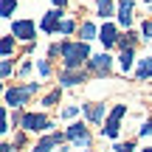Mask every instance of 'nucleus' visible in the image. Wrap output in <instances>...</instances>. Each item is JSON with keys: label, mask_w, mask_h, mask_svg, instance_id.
I'll return each mask as SVG.
<instances>
[{"label": "nucleus", "mask_w": 152, "mask_h": 152, "mask_svg": "<svg viewBox=\"0 0 152 152\" xmlns=\"http://www.w3.org/2000/svg\"><path fill=\"white\" fill-rule=\"evenodd\" d=\"M62 56H65V65L68 68H79L82 62L90 56L87 42H65V45H62Z\"/></svg>", "instance_id": "f257e3e1"}, {"label": "nucleus", "mask_w": 152, "mask_h": 152, "mask_svg": "<svg viewBox=\"0 0 152 152\" xmlns=\"http://www.w3.org/2000/svg\"><path fill=\"white\" fill-rule=\"evenodd\" d=\"M34 93H37V82H31V85H26V87H11V90H6V104L20 107V104L26 102L28 96H34Z\"/></svg>", "instance_id": "f03ea898"}, {"label": "nucleus", "mask_w": 152, "mask_h": 152, "mask_svg": "<svg viewBox=\"0 0 152 152\" xmlns=\"http://www.w3.org/2000/svg\"><path fill=\"white\" fill-rule=\"evenodd\" d=\"M20 124L26 127V130H31V132H42V130H48L51 121L45 118V115H39V113H26Z\"/></svg>", "instance_id": "7ed1b4c3"}, {"label": "nucleus", "mask_w": 152, "mask_h": 152, "mask_svg": "<svg viewBox=\"0 0 152 152\" xmlns=\"http://www.w3.org/2000/svg\"><path fill=\"white\" fill-rule=\"evenodd\" d=\"M127 113V104H118V107L113 110V113H110V118H107V124H104V135H110V138H115L118 135V121H121V115Z\"/></svg>", "instance_id": "20e7f679"}, {"label": "nucleus", "mask_w": 152, "mask_h": 152, "mask_svg": "<svg viewBox=\"0 0 152 152\" xmlns=\"http://www.w3.org/2000/svg\"><path fill=\"white\" fill-rule=\"evenodd\" d=\"M11 34H14V37H20V39H34V37H37V31H34V23H31V20H14Z\"/></svg>", "instance_id": "39448f33"}, {"label": "nucleus", "mask_w": 152, "mask_h": 152, "mask_svg": "<svg viewBox=\"0 0 152 152\" xmlns=\"http://www.w3.org/2000/svg\"><path fill=\"white\" fill-rule=\"evenodd\" d=\"M68 135H71V141L76 144V147H85V149L90 147V132H87L82 124H73L71 130H68Z\"/></svg>", "instance_id": "423d86ee"}, {"label": "nucleus", "mask_w": 152, "mask_h": 152, "mask_svg": "<svg viewBox=\"0 0 152 152\" xmlns=\"http://www.w3.org/2000/svg\"><path fill=\"white\" fill-rule=\"evenodd\" d=\"M59 26H62L59 11H48V14H45V20H42V31H45V34H51V31H56Z\"/></svg>", "instance_id": "0eeeda50"}, {"label": "nucleus", "mask_w": 152, "mask_h": 152, "mask_svg": "<svg viewBox=\"0 0 152 152\" xmlns=\"http://www.w3.org/2000/svg\"><path fill=\"white\" fill-rule=\"evenodd\" d=\"M90 68H93L96 73H107V71H110V56H107V54L90 56Z\"/></svg>", "instance_id": "6e6552de"}, {"label": "nucleus", "mask_w": 152, "mask_h": 152, "mask_svg": "<svg viewBox=\"0 0 152 152\" xmlns=\"http://www.w3.org/2000/svg\"><path fill=\"white\" fill-rule=\"evenodd\" d=\"M118 20H121V26H130L132 23V3L130 0H121L118 3Z\"/></svg>", "instance_id": "1a4fd4ad"}, {"label": "nucleus", "mask_w": 152, "mask_h": 152, "mask_svg": "<svg viewBox=\"0 0 152 152\" xmlns=\"http://www.w3.org/2000/svg\"><path fill=\"white\" fill-rule=\"evenodd\" d=\"M99 39L104 42V48H110V45H115V26H110V23H104V28H102V34H99Z\"/></svg>", "instance_id": "9d476101"}, {"label": "nucleus", "mask_w": 152, "mask_h": 152, "mask_svg": "<svg viewBox=\"0 0 152 152\" xmlns=\"http://www.w3.org/2000/svg\"><path fill=\"white\" fill-rule=\"evenodd\" d=\"M82 107H85V113H87V118H90V121H102L104 104H82Z\"/></svg>", "instance_id": "9b49d317"}, {"label": "nucleus", "mask_w": 152, "mask_h": 152, "mask_svg": "<svg viewBox=\"0 0 152 152\" xmlns=\"http://www.w3.org/2000/svg\"><path fill=\"white\" fill-rule=\"evenodd\" d=\"M152 76V56L141 59V68H138V79H149Z\"/></svg>", "instance_id": "f8f14e48"}, {"label": "nucleus", "mask_w": 152, "mask_h": 152, "mask_svg": "<svg viewBox=\"0 0 152 152\" xmlns=\"http://www.w3.org/2000/svg\"><path fill=\"white\" fill-rule=\"evenodd\" d=\"M14 9H17V0H3V6H0V17L9 20V17L14 14Z\"/></svg>", "instance_id": "ddd939ff"}, {"label": "nucleus", "mask_w": 152, "mask_h": 152, "mask_svg": "<svg viewBox=\"0 0 152 152\" xmlns=\"http://www.w3.org/2000/svg\"><path fill=\"white\" fill-rule=\"evenodd\" d=\"M79 34H82V42H85V39H93V37H96V26H93V23H82Z\"/></svg>", "instance_id": "4468645a"}, {"label": "nucleus", "mask_w": 152, "mask_h": 152, "mask_svg": "<svg viewBox=\"0 0 152 152\" xmlns=\"http://www.w3.org/2000/svg\"><path fill=\"white\" fill-rule=\"evenodd\" d=\"M62 82L65 85H79V82H85V76H82V71L79 73H62Z\"/></svg>", "instance_id": "2eb2a0df"}, {"label": "nucleus", "mask_w": 152, "mask_h": 152, "mask_svg": "<svg viewBox=\"0 0 152 152\" xmlns=\"http://www.w3.org/2000/svg\"><path fill=\"white\" fill-rule=\"evenodd\" d=\"M99 14H102V17L113 14V0H99Z\"/></svg>", "instance_id": "dca6fc26"}, {"label": "nucleus", "mask_w": 152, "mask_h": 152, "mask_svg": "<svg viewBox=\"0 0 152 152\" xmlns=\"http://www.w3.org/2000/svg\"><path fill=\"white\" fill-rule=\"evenodd\" d=\"M130 65H132V48L121 54V71H130Z\"/></svg>", "instance_id": "f3484780"}, {"label": "nucleus", "mask_w": 152, "mask_h": 152, "mask_svg": "<svg viewBox=\"0 0 152 152\" xmlns=\"http://www.w3.org/2000/svg\"><path fill=\"white\" fill-rule=\"evenodd\" d=\"M11 48H14V34H11V37H3V56H9Z\"/></svg>", "instance_id": "a211bd4d"}, {"label": "nucleus", "mask_w": 152, "mask_h": 152, "mask_svg": "<svg viewBox=\"0 0 152 152\" xmlns=\"http://www.w3.org/2000/svg\"><path fill=\"white\" fill-rule=\"evenodd\" d=\"M59 31H65V34H71V31H73V23H71V20H62V26H59Z\"/></svg>", "instance_id": "6ab92c4d"}, {"label": "nucleus", "mask_w": 152, "mask_h": 152, "mask_svg": "<svg viewBox=\"0 0 152 152\" xmlns=\"http://www.w3.org/2000/svg\"><path fill=\"white\" fill-rule=\"evenodd\" d=\"M56 102H59V90H54L48 99H45V104H56Z\"/></svg>", "instance_id": "aec40b11"}, {"label": "nucleus", "mask_w": 152, "mask_h": 152, "mask_svg": "<svg viewBox=\"0 0 152 152\" xmlns=\"http://www.w3.org/2000/svg\"><path fill=\"white\" fill-rule=\"evenodd\" d=\"M144 37H147V39L152 37V20H147V23H144Z\"/></svg>", "instance_id": "412c9836"}, {"label": "nucleus", "mask_w": 152, "mask_h": 152, "mask_svg": "<svg viewBox=\"0 0 152 152\" xmlns=\"http://www.w3.org/2000/svg\"><path fill=\"white\" fill-rule=\"evenodd\" d=\"M115 152H132V144H118V147H115Z\"/></svg>", "instance_id": "4be33fe9"}, {"label": "nucleus", "mask_w": 152, "mask_h": 152, "mask_svg": "<svg viewBox=\"0 0 152 152\" xmlns=\"http://www.w3.org/2000/svg\"><path fill=\"white\" fill-rule=\"evenodd\" d=\"M62 115H65V118H71V115H76V107H65V110H62Z\"/></svg>", "instance_id": "5701e85b"}, {"label": "nucleus", "mask_w": 152, "mask_h": 152, "mask_svg": "<svg viewBox=\"0 0 152 152\" xmlns=\"http://www.w3.org/2000/svg\"><path fill=\"white\" fill-rule=\"evenodd\" d=\"M9 73H11V62L3 59V76H9Z\"/></svg>", "instance_id": "b1692460"}, {"label": "nucleus", "mask_w": 152, "mask_h": 152, "mask_svg": "<svg viewBox=\"0 0 152 152\" xmlns=\"http://www.w3.org/2000/svg\"><path fill=\"white\" fill-rule=\"evenodd\" d=\"M51 3H56V6H65V0H51Z\"/></svg>", "instance_id": "393cba45"}, {"label": "nucleus", "mask_w": 152, "mask_h": 152, "mask_svg": "<svg viewBox=\"0 0 152 152\" xmlns=\"http://www.w3.org/2000/svg\"><path fill=\"white\" fill-rule=\"evenodd\" d=\"M149 130H152V121H149V124H147V127H144V132H149Z\"/></svg>", "instance_id": "a878e982"}, {"label": "nucleus", "mask_w": 152, "mask_h": 152, "mask_svg": "<svg viewBox=\"0 0 152 152\" xmlns=\"http://www.w3.org/2000/svg\"><path fill=\"white\" fill-rule=\"evenodd\" d=\"M144 152H152V147H149V149H144Z\"/></svg>", "instance_id": "bb28decb"}, {"label": "nucleus", "mask_w": 152, "mask_h": 152, "mask_svg": "<svg viewBox=\"0 0 152 152\" xmlns=\"http://www.w3.org/2000/svg\"><path fill=\"white\" fill-rule=\"evenodd\" d=\"M149 3H152V0H149Z\"/></svg>", "instance_id": "cd10ccee"}]
</instances>
